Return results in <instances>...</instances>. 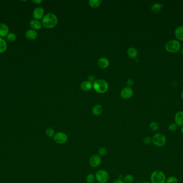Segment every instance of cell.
<instances>
[{
  "mask_svg": "<svg viewBox=\"0 0 183 183\" xmlns=\"http://www.w3.org/2000/svg\"><path fill=\"white\" fill-rule=\"evenodd\" d=\"M152 138V143L157 147H163L166 144V136L161 133H157L155 134Z\"/></svg>",
  "mask_w": 183,
  "mask_h": 183,
  "instance_id": "cell-5",
  "label": "cell"
},
{
  "mask_svg": "<svg viewBox=\"0 0 183 183\" xmlns=\"http://www.w3.org/2000/svg\"><path fill=\"white\" fill-rule=\"evenodd\" d=\"M166 183H178V179L175 176H170L166 179Z\"/></svg>",
  "mask_w": 183,
  "mask_h": 183,
  "instance_id": "cell-27",
  "label": "cell"
},
{
  "mask_svg": "<svg viewBox=\"0 0 183 183\" xmlns=\"http://www.w3.org/2000/svg\"><path fill=\"white\" fill-rule=\"evenodd\" d=\"M107 152V150L105 147H100V148H99V149L98 150V155H99L100 156H103L106 155Z\"/></svg>",
  "mask_w": 183,
  "mask_h": 183,
  "instance_id": "cell-28",
  "label": "cell"
},
{
  "mask_svg": "<svg viewBox=\"0 0 183 183\" xmlns=\"http://www.w3.org/2000/svg\"><path fill=\"white\" fill-rule=\"evenodd\" d=\"M143 143L145 145H150L152 143V138L149 136H146L143 139Z\"/></svg>",
  "mask_w": 183,
  "mask_h": 183,
  "instance_id": "cell-30",
  "label": "cell"
},
{
  "mask_svg": "<svg viewBox=\"0 0 183 183\" xmlns=\"http://www.w3.org/2000/svg\"><path fill=\"white\" fill-rule=\"evenodd\" d=\"M44 14H45V11L43 8L40 7H38L34 10L33 16L35 19L39 20L43 18V17H44Z\"/></svg>",
  "mask_w": 183,
  "mask_h": 183,
  "instance_id": "cell-10",
  "label": "cell"
},
{
  "mask_svg": "<svg viewBox=\"0 0 183 183\" xmlns=\"http://www.w3.org/2000/svg\"><path fill=\"white\" fill-rule=\"evenodd\" d=\"M123 177V176L122 175V174H120L119 175V179H122V178Z\"/></svg>",
  "mask_w": 183,
  "mask_h": 183,
  "instance_id": "cell-38",
  "label": "cell"
},
{
  "mask_svg": "<svg viewBox=\"0 0 183 183\" xmlns=\"http://www.w3.org/2000/svg\"><path fill=\"white\" fill-rule=\"evenodd\" d=\"M181 134H182V135H183V126H182L181 128Z\"/></svg>",
  "mask_w": 183,
  "mask_h": 183,
  "instance_id": "cell-37",
  "label": "cell"
},
{
  "mask_svg": "<svg viewBox=\"0 0 183 183\" xmlns=\"http://www.w3.org/2000/svg\"><path fill=\"white\" fill-rule=\"evenodd\" d=\"M92 83L89 82L88 81H85L82 83L80 85V87L82 91L84 92H88L92 88Z\"/></svg>",
  "mask_w": 183,
  "mask_h": 183,
  "instance_id": "cell-17",
  "label": "cell"
},
{
  "mask_svg": "<svg viewBox=\"0 0 183 183\" xmlns=\"http://www.w3.org/2000/svg\"><path fill=\"white\" fill-rule=\"evenodd\" d=\"M150 179L152 183H166V176L163 171L157 170L152 172Z\"/></svg>",
  "mask_w": 183,
  "mask_h": 183,
  "instance_id": "cell-3",
  "label": "cell"
},
{
  "mask_svg": "<svg viewBox=\"0 0 183 183\" xmlns=\"http://www.w3.org/2000/svg\"><path fill=\"white\" fill-rule=\"evenodd\" d=\"M7 39L10 41H14L16 39V36L14 33H10L8 34Z\"/></svg>",
  "mask_w": 183,
  "mask_h": 183,
  "instance_id": "cell-31",
  "label": "cell"
},
{
  "mask_svg": "<svg viewBox=\"0 0 183 183\" xmlns=\"http://www.w3.org/2000/svg\"><path fill=\"white\" fill-rule=\"evenodd\" d=\"M181 43L177 40H170L165 44V49L169 53H178L181 50Z\"/></svg>",
  "mask_w": 183,
  "mask_h": 183,
  "instance_id": "cell-2",
  "label": "cell"
},
{
  "mask_svg": "<svg viewBox=\"0 0 183 183\" xmlns=\"http://www.w3.org/2000/svg\"><path fill=\"white\" fill-rule=\"evenodd\" d=\"M25 36L29 40H34L38 36V33L34 30H29L25 34Z\"/></svg>",
  "mask_w": 183,
  "mask_h": 183,
  "instance_id": "cell-15",
  "label": "cell"
},
{
  "mask_svg": "<svg viewBox=\"0 0 183 183\" xmlns=\"http://www.w3.org/2000/svg\"><path fill=\"white\" fill-rule=\"evenodd\" d=\"M88 81H89V82H91V83H94L95 81H96V80H95V78L94 76H93V75H90V76H89L88 77Z\"/></svg>",
  "mask_w": 183,
  "mask_h": 183,
  "instance_id": "cell-33",
  "label": "cell"
},
{
  "mask_svg": "<svg viewBox=\"0 0 183 183\" xmlns=\"http://www.w3.org/2000/svg\"><path fill=\"white\" fill-rule=\"evenodd\" d=\"M133 90L131 88L125 87L121 90L120 92V96L122 98L124 99H128L130 98L133 95Z\"/></svg>",
  "mask_w": 183,
  "mask_h": 183,
  "instance_id": "cell-9",
  "label": "cell"
},
{
  "mask_svg": "<svg viewBox=\"0 0 183 183\" xmlns=\"http://www.w3.org/2000/svg\"><path fill=\"white\" fill-rule=\"evenodd\" d=\"M112 183H125L124 181L120 179H116L115 181H113Z\"/></svg>",
  "mask_w": 183,
  "mask_h": 183,
  "instance_id": "cell-34",
  "label": "cell"
},
{
  "mask_svg": "<svg viewBox=\"0 0 183 183\" xmlns=\"http://www.w3.org/2000/svg\"><path fill=\"white\" fill-rule=\"evenodd\" d=\"M178 127V125L176 124V123H172L169 126L168 130L170 132H175L177 130Z\"/></svg>",
  "mask_w": 183,
  "mask_h": 183,
  "instance_id": "cell-29",
  "label": "cell"
},
{
  "mask_svg": "<svg viewBox=\"0 0 183 183\" xmlns=\"http://www.w3.org/2000/svg\"><path fill=\"white\" fill-rule=\"evenodd\" d=\"M101 157L100 156L98 155H94L91 157V158L89 159V163L90 166L92 168H97L99 166V165L101 164Z\"/></svg>",
  "mask_w": 183,
  "mask_h": 183,
  "instance_id": "cell-8",
  "label": "cell"
},
{
  "mask_svg": "<svg viewBox=\"0 0 183 183\" xmlns=\"http://www.w3.org/2000/svg\"><path fill=\"white\" fill-rule=\"evenodd\" d=\"M29 25L33 30H40L42 27V23L39 21L38 20L33 19L29 22Z\"/></svg>",
  "mask_w": 183,
  "mask_h": 183,
  "instance_id": "cell-16",
  "label": "cell"
},
{
  "mask_svg": "<svg viewBox=\"0 0 183 183\" xmlns=\"http://www.w3.org/2000/svg\"><path fill=\"white\" fill-rule=\"evenodd\" d=\"M95 176L96 181L99 183H107L109 179L108 172L104 169H100L96 171Z\"/></svg>",
  "mask_w": 183,
  "mask_h": 183,
  "instance_id": "cell-6",
  "label": "cell"
},
{
  "mask_svg": "<svg viewBox=\"0 0 183 183\" xmlns=\"http://www.w3.org/2000/svg\"><path fill=\"white\" fill-rule=\"evenodd\" d=\"M127 53H128V56L131 59H136L137 58L138 54L137 50L132 47H130L128 49Z\"/></svg>",
  "mask_w": 183,
  "mask_h": 183,
  "instance_id": "cell-18",
  "label": "cell"
},
{
  "mask_svg": "<svg viewBox=\"0 0 183 183\" xmlns=\"http://www.w3.org/2000/svg\"></svg>",
  "mask_w": 183,
  "mask_h": 183,
  "instance_id": "cell-41",
  "label": "cell"
},
{
  "mask_svg": "<svg viewBox=\"0 0 183 183\" xmlns=\"http://www.w3.org/2000/svg\"><path fill=\"white\" fill-rule=\"evenodd\" d=\"M181 98L182 100L183 101V91L181 92Z\"/></svg>",
  "mask_w": 183,
  "mask_h": 183,
  "instance_id": "cell-36",
  "label": "cell"
},
{
  "mask_svg": "<svg viewBox=\"0 0 183 183\" xmlns=\"http://www.w3.org/2000/svg\"><path fill=\"white\" fill-rule=\"evenodd\" d=\"M89 5L92 8H97L101 5L102 1L101 0H89Z\"/></svg>",
  "mask_w": 183,
  "mask_h": 183,
  "instance_id": "cell-22",
  "label": "cell"
},
{
  "mask_svg": "<svg viewBox=\"0 0 183 183\" xmlns=\"http://www.w3.org/2000/svg\"><path fill=\"white\" fill-rule=\"evenodd\" d=\"M98 63V65L100 67L104 69V68H107L108 67L110 63H109V61L107 58L102 57V58L99 59Z\"/></svg>",
  "mask_w": 183,
  "mask_h": 183,
  "instance_id": "cell-14",
  "label": "cell"
},
{
  "mask_svg": "<svg viewBox=\"0 0 183 183\" xmlns=\"http://www.w3.org/2000/svg\"><path fill=\"white\" fill-rule=\"evenodd\" d=\"M124 181L126 183H132L135 181V177L132 175L128 174L124 177Z\"/></svg>",
  "mask_w": 183,
  "mask_h": 183,
  "instance_id": "cell-24",
  "label": "cell"
},
{
  "mask_svg": "<svg viewBox=\"0 0 183 183\" xmlns=\"http://www.w3.org/2000/svg\"><path fill=\"white\" fill-rule=\"evenodd\" d=\"M9 27L7 24L0 23V37H7L9 34Z\"/></svg>",
  "mask_w": 183,
  "mask_h": 183,
  "instance_id": "cell-13",
  "label": "cell"
},
{
  "mask_svg": "<svg viewBox=\"0 0 183 183\" xmlns=\"http://www.w3.org/2000/svg\"><path fill=\"white\" fill-rule=\"evenodd\" d=\"M152 12L154 14H158L161 11L162 9V5L159 3H155L153 5L152 7Z\"/></svg>",
  "mask_w": 183,
  "mask_h": 183,
  "instance_id": "cell-20",
  "label": "cell"
},
{
  "mask_svg": "<svg viewBox=\"0 0 183 183\" xmlns=\"http://www.w3.org/2000/svg\"><path fill=\"white\" fill-rule=\"evenodd\" d=\"M57 17L53 13L46 14L42 19V26L47 29H53L57 25Z\"/></svg>",
  "mask_w": 183,
  "mask_h": 183,
  "instance_id": "cell-1",
  "label": "cell"
},
{
  "mask_svg": "<svg viewBox=\"0 0 183 183\" xmlns=\"http://www.w3.org/2000/svg\"><path fill=\"white\" fill-rule=\"evenodd\" d=\"M142 183H152L151 182H149V181H144V182H143Z\"/></svg>",
  "mask_w": 183,
  "mask_h": 183,
  "instance_id": "cell-40",
  "label": "cell"
},
{
  "mask_svg": "<svg viewBox=\"0 0 183 183\" xmlns=\"http://www.w3.org/2000/svg\"><path fill=\"white\" fill-rule=\"evenodd\" d=\"M95 176L94 174H89L86 176V181L87 183H93L95 181Z\"/></svg>",
  "mask_w": 183,
  "mask_h": 183,
  "instance_id": "cell-26",
  "label": "cell"
},
{
  "mask_svg": "<svg viewBox=\"0 0 183 183\" xmlns=\"http://www.w3.org/2000/svg\"><path fill=\"white\" fill-rule=\"evenodd\" d=\"M103 108L100 105H96L93 107L92 112L94 116H100L102 112Z\"/></svg>",
  "mask_w": 183,
  "mask_h": 183,
  "instance_id": "cell-19",
  "label": "cell"
},
{
  "mask_svg": "<svg viewBox=\"0 0 183 183\" xmlns=\"http://www.w3.org/2000/svg\"><path fill=\"white\" fill-rule=\"evenodd\" d=\"M54 141L59 145L64 144L67 142L68 137L65 133L59 132L56 133L53 137Z\"/></svg>",
  "mask_w": 183,
  "mask_h": 183,
  "instance_id": "cell-7",
  "label": "cell"
},
{
  "mask_svg": "<svg viewBox=\"0 0 183 183\" xmlns=\"http://www.w3.org/2000/svg\"><path fill=\"white\" fill-rule=\"evenodd\" d=\"M181 54H182V56H183V48L181 50Z\"/></svg>",
  "mask_w": 183,
  "mask_h": 183,
  "instance_id": "cell-39",
  "label": "cell"
},
{
  "mask_svg": "<svg viewBox=\"0 0 183 183\" xmlns=\"http://www.w3.org/2000/svg\"><path fill=\"white\" fill-rule=\"evenodd\" d=\"M126 85H128V87L131 88L134 85V81L132 79H129L126 82Z\"/></svg>",
  "mask_w": 183,
  "mask_h": 183,
  "instance_id": "cell-32",
  "label": "cell"
},
{
  "mask_svg": "<svg viewBox=\"0 0 183 183\" xmlns=\"http://www.w3.org/2000/svg\"><path fill=\"white\" fill-rule=\"evenodd\" d=\"M46 134L47 136L49 137H53L55 135V130L52 127H48L46 130Z\"/></svg>",
  "mask_w": 183,
  "mask_h": 183,
  "instance_id": "cell-25",
  "label": "cell"
},
{
  "mask_svg": "<svg viewBox=\"0 0 183 183\" xmlns=\"http://www.w3.org/2000/svg\"><path fill=\"white\" fill-rule=\"evenodd\" d=\"M149 128L150 130L153 132H156L159 130L160 128V125L159 123L155 121H153L149 124Z\"/></svg>",
  "mask_w": 183,
  "mask_h": 183,
  "instance_id": "cell-23",
  "label": "cell"
},
{
  "mask_svg": "<svg viewBox=\"0 0 183 183\" xmlns=\"http://www.w3.org/2000/svg\"><path fill=\"white\" fill-rule=\"evenodd\" d=\"M7 49V44L5 40L0 37V53H4Z\"/></svg>",
  "mask_w": 183,
  "mask_h": 183,
  "instance_id": "cell-21",
  "label": "cell"
},
{
  "mask_svg": "<svg viewBox=\"0 0 183 183\" xmlns=\"http://www.w3.org/2000/svg\"><path fill=\"white\" fill-rule=\"evenodd\" d=\"M42 1L41 0H33V2L35 4H36V5H40V3H42Z\"/></svg>",
  "mask_w": 183,
  "mask_h": 183,
  "instance_id": "cell-35",
  "label": "cell"
},
{
  "mask_svg": "<svg viewBox=\"0 0 183 183\" xmlns=\"http://www.w3.org/2000/svg\"><path fill=\"white\" fill-rule=\"evenodd\" d=\"M94 90L99 94H104L108 91V83L105 80L100 79L96 80L93 83Z\"/></svg>",
  "mask_w": 183,
  "mask_h": 183,
  "instance_id": "cell-4",
  "label": "cell"
},
{
  "mask_svg": "<svg viewBox=\"0 0 183 183\" xmlns=\"http://www.w3.org/2000/svg\"><path fill=\"white\" fill-rule=\"evenodd\" d=\"M174 120L178 126H183V111H178L175 114Z\"/></svg>",
  "mask_w": 183,
  "mask_h": 183,
  "instance_id": "cell-11",
  "label": "cell"
},
{
  "mask_svg": "<svg viewBox=\"0 0 183 183\" xmlns=\"http://www.w3.org/2000/svg\"><path fill=\"white\" fill-rule=\"evenodd\" d=\"M174 34L178 41H183V26L176 27Z\"/></svg>",
  "mask_w": 183,
  "mask_h": 183,
  "instance_id": "cell-12",
  "label": "cell"
}]
</instances>
